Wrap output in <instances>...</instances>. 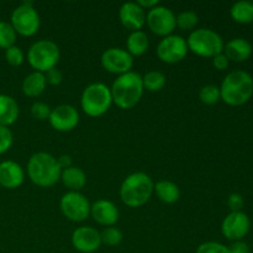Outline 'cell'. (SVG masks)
Returning a JSON list of instances; mask_svg holds the SVG:
<instances>
[{
  "label": "cell",
  "mask_w": 253,
  "mask_h": 253,
  "mask_svg": "<svg viewBox=\"0 0 253 253\" xmlns=\"http://www.w3.org/2000/svg\"><path fill=\"white\" fill-rule=\"evenodd\" d=\"M110 90L113 104L123 110H130L140 103L145 91L142 76L133 71L121 74L114 81Z\"/></svg>",
  "instance_id": "cell-1"
},
{
  "label": "cell",
  "mask_w": 253,
  "mask_h": 253,
  "mask_svg": "<svg viewBox=\"0 0 253 253\" xmlns=\"http://www.w3.org/2000/svg\"><path fill=\"white\" fill-rule=\"evenodd\" d=\"M221 100L230 106L245 105L253 95V78L246 71H232L222 81Z\"/></svg>",
  "instance_id": "cell-2"
},
{
  "label": "cell",
  "mask_w": 253,
  "mask_h": 253,
  "mask_svg": "<svg viewBox=\"0 0 253 253\" xmlns=\"http://www.w3.org/2000/svg\"><path fill=\"white\" fill-rule=\"evenodd\" d=\"M62 169L57 158L51 153L36 152L27 162V175L35 185L41 188L53 187L61 179Z\"/></svg>",
  "instance_id": "cell-3"
},
{
  "label": "cell",
  "mask_w": 253,
  "mask_h": 253,
  "mask_svg": "<svg viewBox=\"0 0 253 253\" xmlns=\"http://www.w3.org/2000/svg\"><path fill=\"white\" fill-rule=\"evenodd\" d=\"M155 192L152 178L143 172L131 173L124 179L120 187V198L128 208H140L145 205Z\"/></svg>",
  "instance_id": "cell-4"
},
{
  "label": "cell",
  "mask_w": 253,
  "mask_h": 253,
  "mask_svg": "<svg viewBox=\"0 0 253 253\" xmlns=\"http://www.w3.org/2000/svg\"><path fill=\"white\" fill-rule=\"evenodd\" d=\"M113 105L111 90L104 83H91L83 90L81 96V106L84 114L90 118L104 115Z\"/></svg>",
  "instance_id": "cell-5"
},
{
  "label": "cell",
  "mask_w": 253,
  "mask_h": 253,
  "mask_svg": "<svg viewBox=\"0 0 253 253\" xmlns=\"http://www.w3.org/2000/svg\"><path fill=\"white\" fill-rule=\"evenodd\" d=\"M188 49L192 53L205 58H214L224 52V40L217 32L210 29L193 30L187 39Z\"/></svg>",
  "instance_id": "cell-6"
},
{
  "label": "cell",
  "mask_w": 253,
  "mask_h": 253,
  "mask_svg": "<svg viewBox=\"0 0 253 253\" xmlns=\"http://www.w3.org/2000/svg\"><path fill=\"white\" fill-rule=\"evenodd\" d=\"M61 52L56 42L51 40H39L27 51V62L35 72L46 73L52 68H56L59 62Z\"/></svg>",
  "instance_id": "cell-7"
},
{
  "label": "cell",
  "mask_w": 253,
  "mask_h": 253,
  "mask_svg": "<svg viewBox=\"0 0 253 253\" xmlns=\"http://www.w3.org/2000/svg\"><path fill=\"white\" fill-rule=\"evenodd\" d=\"M10 24L17 35L31 37L40 30L41 19L32 1H24L12 11Z\"/></svg>",
  "instance_id": "cell-8"
},
{
  "label": "cell",
  "mask_w": 253,
  "mask_h": 253,
  "mask_svg": "<svg viewBox=\"0 0 253 253\" xmlns=\"http://www.w3.org/2000/svg\"><path fill=\"white\" fill-rule=\"evenodd\" d=\"M91 204L79 192H68L63 194L59 202L61 211L69 221L82 222L90 215Z\"/></svg>",
  "instance_id": "cell-9"
},
{
  "label": "cell",
  "mask_w": 253,
  "mask_h": 253,
  "mask_svg": "<svg viewBox=\"0 0 253 253\" xmlns=\"http://www.w3.org/2000/svg\"><path fill=\"white\" fill-rule=\"evenodd\" d=\"M146 24L153 34L161 37L172 35L177 27L174 12L169 7L162 5H157L153 9L148 10L146 14Z\"/></svg>",
  "instance_id": "cell-10"
},
{
  "label": "cell",
  "mask_w": 253,
  "mask_h": 253,
  "mask_svg": "<svg viewBox=\"0 0 253 253\" xmlns=\"http://www.w3.org/2000/svg\"><path fill=\"white\" fill-rule=\"evenodd\" d=\"M188 52L189 49H188L187 40L179 35L173 34L163 37L156 49L158 58L168 64H174L183 61L187 57Z\"/></svg>",
  "instance_id": "cell-11"
},
{
  "label": "cell",
  "mask_w": 253,
  "mask_h": 253,
  "mask_svg": "<svg viewBox=\"0 0 253 253\" xmlns=\"http://www.w3.org/2000/svg\"><path fill=\"white\" fill-rule=\"evenodd\" d=\"M101 67L113 74H125L131 72L133 66V57L126 49L120 47H111L105 49L100 58Z\"/></svg>",
  "instance_id": "cell-12"
},
{
  "label": "cell",
  "mask_w": 253,
  "mask_h": 253,
  "mask_svg": "<svg viewBox=\"0 0 253 253\" xmlns=\"http://www.w3.org/2000/svg\"><path fill=\"white\" fill-rule=\"evenodd\" d=\"M251 221L244 211H231L221 222V234L230 241H242L249 235Z\"/></svg>",
  "instance_id": "cell-13"
},
{
  "label": "cell",
  "mask_w": 253,
  "mask_h": 253,
  "mask_svg": "<svg viewBox=\"0 0 253 253\" xmlns=\"http://www.w3.org/2000/svg\"><path fill=\"white\" fill-rule=\"evenodd\" d=\"M79 113L73 105L61 104L51 110L49 124L52 127L59 132H68L74 130L79 124Z\"/></svg>",
  "instance_id": "cell-14"
},
{
  "label": "cell",
  "mask_w": 253,
  "mask_h": 253,
  "mask_svg": "<svg viewBox=\"0 0 253 253\" xmlns=\"http://www.w3.org/2000/svg\"><path fill=\"white\" fill-rule=\"evenodd\" d=\"M72 245L81 253H94L100 249V232L90 226H81L72 234Z\"/></svg>",
  "instance_id": "cell-15"
},
{
  "label": "cell",
  "mask_w": 253,
  "mask_h": 253,
  "mask_svg": "<svg viewBox=\"0 0 253 253\" xmlns=\"http://www.w3.org/2000/svg\"><path fill=\"white\" fill-rule=\"evenodd\" d=\"M119 19L131 32L140 31L146 25V11L136 1L124 2L119 10Z\"/></svg>",
  "instance_id": "cell-16"
},
{
  "label": "cell",
  "mask_w": 253,
  "mask_h": 253,
  "mask_svg": "<svg viewBox=\"0 0 253 253\" xmlns=\"http://www.w3.org/2000/svg\"><path fill=\"white\" fill-rule=\"evenodd\" d=\"M90 215L94 221L105 227L114 226L119 220V209L113 202L106 199L96 200L90 207Z\"/></svg>",
  "instance_id": "cell-17"
},
{
  "label": "cell",
  "mask_w": 253,
  "mask_h": 253,
  "mask_svg": "<svg viewBox=\"0 0 253 253\" xmlns=\"http://www.w3.org/2000/svg\"><path fill=\"white\" fill-rule=\"evenodd\" d=\"M25 180V172L21 166L14 161L0 163V185L5 189H16Z\"/></svg>",
  "instance_id": "cell-18"
},
{
  "label": "cell",
  "mask_w": 253,
  "mask_h": 253,
  "mask_svg": "<svg viewBox=\"0 0 253 253\" xmlns=\"http://www.w3.org/2000/svg\"><path fill=\"white\" fill-rule=\"evenodd\" d=\"M252 44L250 41L242 37H236L227 42L224 46V54L229 58L230 62H236V63H241V62L247 61L250 57L252 56Z\"/></svg>",
  "instance_id": "cell-19"
},
{
  "label": "cell",
  "mask_w": 253,
  "mask_h": 253,
  "mask_svg": "<svg viewBox=\"0 0 253 253\" xmlns=\"http://www.w3.org/2000/svg\"><path fill=\"white\" fill-rule=\"evenodd\" d=\"M19 104L12 96L0 94V125L9 127L19 119Z\"/></svg>",
  "instance_id": "cell-20"
},
{
  "label": "cell",
  "mask_w": 253,
  "mask_h": 253,
  "mask_svg": "<svg viewBox=\"0 0 253 253\" xmlns=\"http://www.w3.org/2000/svg\"><path fill=\"white\" fill-rule=\"evenodd\" d=\"M61 180L64 187L68 188L69 192H79L85 187L86 174L82 168L72 166L66 169H62Z\"/></svg>",
  "instance_id": "cell-21"
},
{
  "label": "cell",
  "mask_w": 253,
  "mask_h": 253,
  "mask_svg": "<svg viewBox=\"0 0 253 253\" xmlns=\"http://www.w3.org/2000/svg\"><path fill=\"white\" fill-rule=\"evenodd\" d=\"M47 86L44 74L41 72H32L25 77L22 82V93L29 98H37L44 91Z\"/></svg>",
  "instance_id": "cell-22"
},
{
  "label": "cell",
  "mask_w": 253,
  "mask_h": 253,
  "mask_svg": "<svg viewBox=\"0 0 253 253\" xmlns=\"http://www.w3.org/2000/svg\"><path fill=\"white\" fill-rule=\"evenodd\" d=\"M158 199L165 204H174L179 200V187L172 180H160L155 184V192Z\"/></svg>",
  "instance_id": "cell-23"
},
{
  "label": "cell",
  "mask_w": 253,
  "mask_h": 253,
  "mask_svg": "<svg viewBox=\"0 0 253 253\" xmlns=\"http://www.w3.org/2000/svg\"><path fill=\"white\" fill-rule=\"evenodd\" d=\"M150 47V40L146 32L142 30L140 31H132L128 35L126 40V51L132 57H140L148 51Z\"/></svg>",
  "instance_id": "cell-24"
},
{
  "label": "cell",
  "mask_w": 253,
  "mask_h": 253,
  "mask_svg": "<svg viewBox=\"0 0 253 253\" xmlns=\"http://www.w3.org/2000/svg\"><path fill=\"white\" fill-rule=\"evenodd\" d=\"M230 15L235 22L241 25H249L253 22V1L240 0L235 2L230 9Z\"/></svg>",
  "instance_id": "cell-25"
},
{
  "label": "cell",
  "mask_w": 253,
  "mask_h": 253,
  "mask_svg": "<svg viewBox=\"0 0 253 253\" xmlns=\"http://www.w3.org/2000/svg\"><path fill=\"white\" fill-rule=\"evenodd\" d=\"M167 83V78L165 74L160 71H150L142 77L143 89L151 93H156L165 88Z\"/></svg>",
  "instance_id": "cell-26"
},
{
  "label": "cell",
  "mask_w": 253,
  "mask_h": 253,
  "mask_svg": "<svg viewBox=\"0 0 253 253\" xmlns=\"http://www.w3.org/2000/svg\"><path fill=\"white\" fill-rule=\"evenodd\" d=\"M17 34L10 22L0 21V48L7 49L9 47L15 46Z\"/></svg>",
  "instance_id": "cell-27"
},
{
  "label": "cell",
  "mask_w": 253,
  "mask_h": 253,
  "mask_svg": "<svg viewBox=\"0 0 253 253\" xmlns=\"http://www.w3.org/2000/svg\"><path fill=\"white\" fill-rule=\"evenodd\" d=\"M199 99L205 105H215L221 100L220 88L214 84H207L199 91Z\"/></svg>",
  "instance_id": "cell-28"
},
{
  "label": "cell",
  "mask_w": 253,
  "mask_h": 253,
  "mask_svg": "<svg viewBox=\"0 0 253 253\" xmlns=\"http://www.w3.org/2000/svg\"><path fill=\"white\" fill-rule=\"evenodd\" d=\"M199 22V17L194 11H182L175 16V25L183 31H193Z\"/></svg>",
  "instance_id": "cell-29"
},
{
  "label": "cell",
  "mask_w": 253,
  "mask_h": 253,
  "mask_svg": "<svg viewBox=\"0 0 253 253\" xmlns=\"http://www.w3.org/2000/svg\"><path fill=\"white\" fill-rule=\"evenodd\" d=\"M101 236V244L106 245V246H118L121 244L124 239V235L118 227H105L103 231L100 232Z\"/></svg>",
  "instance_id": "cell-30"
},
{
  "label": "cell",
  "mask_w": 253,
  "mask_h": 253,
  "mask_svg": "<svg viewBox=\"0 0 253 253\" xmlns=\"http://www.w3.org/2000/svg\"><path fill=\"white\" fill-rule=\"evenodd\" d=\"M5 59L12 67H19L24 63L25 53L19 46H11L5 49Z\"/></svg>",
  "instance_id": "cell-31"
},
{
  "label": "cell",
  "mask_w": 253,
  "mask_h": 253,
  "mask_svg": "<svg viewBox=\"0 0 253 253\" xmlns=\"http://www.w3.org/2000/svg\"><path fill=\"white\" fill-rule=\"evenodd\" d=\"M51 110L52 109L49 108L46 103H42V101H35L31 106V115L32 118L36 119V120L44 121L49 119Z\"/></svg>",
  "instance_id": "cell-32"
},
{
  "label": "cell",
  "mask_w": 253,
  "mask_h": 253,
  "mask_svg": "<svg viewBox=\"0 0 253 253\" xmlns=\"http://www.w3.org/2000/svg\"><path fill=\"white\" fill-rule=\"evenodd\" d=\"M195 253H230L229 247L216 241L203 242L198 246Z\"/></svg>",
  "instance_id": "cell-33"
},
{
  "label": "cell",
  "mask_w": 253,
  "mask_h": 253,
  "mask_svg": "<svg viewBox=\"0 0 253 253\" xmlns=\"http://www.w3.org/2000/svg\"><path fill=\"white\" fill-rule=\"evenodd\" d=\"M12 142H14V136H12L11 130L0 125V156L11 148Z\"/></svg>",
  "instance_id": "cell-34"
},
{
  "label": "cell",
  "mask_w": 253,
  "mask_h": 253,
  "mask_svg": "<svg viewBox=\"0 0 253 253\" xmlns=\"http://www.w3.org/2000/svg\"><path fill=\"white\" fill-rule=\"evenodd\" d=\"M43 74L47 84H49V85H59L63 81V74L58 68H52Z\"/></svg>",
  "instance_id": "cell-35"
},
{
  "label": "cell",
  "mask_w": 253,
  "mask_h": 253,
  "mask_svg": "<svg viewBox=\"0 0 253 253\" xmlns=\"http://www.w3.org/2000/svg\"><path fill=\"white\" fill-rule=\"evenodd\" d=\"M244 198L239 193H232V194H230L229 199H227V205L231 209V211H241V209L244 208Z\"/></svg>",
  "instance_id": "cell-36"
},
{
  "label": "cell",
  "mask_w": 253,
  "mask_h": 253,
  "mask_svg": "<svg viewBox=\"0 0 253 253\" xmlns=\"http://www.w3.org/2000/svg\"><path fill=\"white\" fill-rule=\"evenodd\" d=\"M212 66H214L215 69H217V71H225V69L229 68L230 61L229 58L225 56L224 52H222V53L217 54V56H215L214 58H212Z\"/></svg>",
  "instance_id": "cell-37"
},
{
  "label": "cell",
  "mask_w": 253,
  "mask_h": 253,
  "mask_svg": "<svg viewBox=\"0 0 253 253\" xmlns=\"http://www.w3.org/2000/svg\"><path fill=\"white\" fill-rule=\"evenodd\" d=\"M230 253H251L250 246L245 241H235L229 247Z\"/></svg>",
  "instance_id": "cell-38"
},
{
  "label": "cell",
  "mask_w": 253,
  "mask_h": 253,
  "mask_svg": "<svg viewBox=\"0 0 253 253\" xmlns=\"http://www.w3.org/2000/svg\"><path fill=\"white\" fill-rule=\"evenodd\" d=\"M57 162H58V166L61 167V169H66V168L72 167V157L69 155H62L57 158Z\"/></svg>",
  "instance_id": "cell-39"
},
{
  "label": "cell",
  "mask_w": 253,
  "mask_h": 253,
  "mask_svg": "<svg viewBox=\"0 0 253 253\" xmlns=\"http://www.w3.org/2000/svg\"><path fill=\"white\" fill-rule=\"evenodd\" d=\"M136 2H137L145 11L146 10L153 9V7H156L157 5H160V1H158V0H138V1Z\"/></svg>",
  "instance_id": "cell-40"
}]
</instances>
